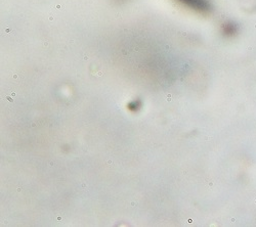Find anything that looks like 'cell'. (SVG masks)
Instances as JSON below:
<instances>
[{"mask_svg":"<svg viewBox=\"0 0 256 227\" xmlns=\"http://www.w3.org/2000/svg\"><path fill=\"white\" fill-rule=\"evenodd\" d=\"M184 2L188 3L190 5L194 6L196 8H201V9H205L207 8L208 4L204 1V0H184Z\"/></svg>","mask_w":256,"mask_h":227,"instance_id":"cell-1","label":"cell"}]
</instances>
